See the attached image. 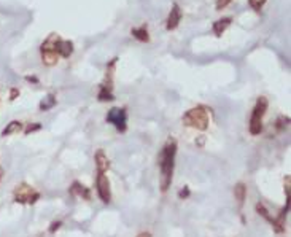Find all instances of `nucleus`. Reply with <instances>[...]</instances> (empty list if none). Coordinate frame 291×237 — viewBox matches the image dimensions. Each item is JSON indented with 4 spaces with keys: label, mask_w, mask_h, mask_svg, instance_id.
Listing matches in <instances>:
<instances>
[{
    "label": "nucleus",
    "mask_w": 291,
    "mask_h": 237,
    "mask_svg": "<svg viewBox=\"0 0 291 237\" xmlns=\"http://www.w3.org/2000/svg\"><path fill=\"white\" fill-rule=\"evenodd\" d=\"M21 131H23V123L14 120V121H11V123L7 124V128L2 131V137L11 135V134H18V132H21Z\"/></svg>",
    "instance_id": "nucleus-14"
},
{
    "label": "nucleus",
    "mask_w": 291,
    "mask_h": 237,
    "mask_svg": "<svg viewBox=\"0 0 291 237\" xmlns=\"http://www.w3.org/2000/svg\"><path fill=\"white\" fill-rule=\"evenodd\" d=\"M60 225H63V223H60V221H54V223L51 225V228H50V232H51V234H54V232L60 228Z\"/></svg>",
    "instance_id": "nucleus-25"
},
{
    "label": "nucleus",
    "mask_w": 291,
    "mask_h": 237,
    "mask_svg": "<svg viewBox=\"0 0 291 237\" xmlns=\"http://www.w3.org/2000/svg\"><path fill=\"white\" fill-rule=\"evenodd\" d=\"M267 107H269V102L264 96L258 97L255 107H253V112H252V116H250V121H248V131L252 135H258L261 134L263 131V118L267 112Z\"/></svg>",
    "instance_id": "nucleus-3"
},
{
    "label": "nucleus",
    "mask_w": 291,
    "mask_h": 237,
    "mask_svg": "<svg viewBox=\"0 0 291 237\" xmlns=\"http://www.w3.org/2000/svg\"><path fill=\"white\" fill-rule=\"evenodd\" d=\"M107 123L113 124L118 132H126V129H128V112H126V108L113 107L112 110H109V113H107Z\"/></svg>",
    "instance_id": "nucleus-6"
},
{
    "label": "nucleus",
    "mask_w": 291,
    "mask_h": 237,
    "mask_svg": "<svg viewBox=\"0 0 291 237\" xmlns=\"http://www.w3.org/2000/svg\"><path fill=\"white\" fill-rule=\"evenodd\" d=\"M131 34H132V37H134V38H137V40L142 42V43H145V42H148V40H150V35H148V27H147V24H143V26H140V27H135V29H132V30H131Z\"/></svg>",
    "instance_id": "nucleus-13"
},
{
    "label": "nucleus",
    "mask_w": 291,
    "mask_h": 237,
    "mask_svg": "<svg viewBox=\"0 0 291 237\" xmlns=\"http://www.w3.org/2000/svg\"><path fill=\"white\" fill-rule=\"evenodd\" d=\"M267 0H248V5L255 10V11H261V8L266 5Z\"/></svg>",
    "instance_id": "nucleus-20"
},
{
    "label": "nucleus",
    "mask_w": 291,
    "mask_h": 237,
    "mask_svg": "<svg viewBox=\"0 0 291 237\" xmlns=\"http://www.w3.org/2000/svg\"><path fill=\"white\" fill-rule=\"evenodd\" d=\"M38 129H41V124H29L24 132H26V134H30V132L38 131Z\"/></svg>",
    "instance_id": "nucleus-22"
},
{
    "label": "nucleus",
    "mask_w": 291,
    "mask_h": 237,
    "mask_svg": "<svg viewBox=\"0 0 291 237\" xmlns=\"http://www.w3.org/2000/svg\"><path fill=\"white\" fill-rule=\"evenodd\" d=\"M94 161H96V169L100 173H105L107 170L110 169V161H109V157H107V154H105L103 150H99L94 154Z\"/></svg>",
    "instance_id": "nucleus-9"
},
{
    "label": "nucleus",
    "mask_w": 291,
    "mask_h": 237,
    "mask_svg": "<svg viewBox=\"0 0 291 237\" xmlns=\"http://www.w3.org/2000/svg\"><path fill=\"white\" fill-rule=\"evenodd\" d=\"M19 96V89H16V88H13L11 91H10V101H14Z\"/></svg>",
    "instance_id": "nucleus-24"
},
{
    "label": "nucleus",
    "mask_w": 291,
    "mask_h": 237,
    "mask_svg": "<svg viewBox=\"0 0 291 237\" xmlns=\"http://www.w3.org/2000/svg\"><path fill=\"white\" fill-rule=\"evenodd\" d=\"M57 54H59L60 57H66V59L70 57V56L73 54V42L60 38V40L57 42Z\"/></svg>",
    "instance_id": "nucleus-10"
},
{
    "label": "nucleus",
    "mask_w": 291,
    "mask_h": 237,
    "mask_svg": "<svg viewBox=\"0 0 291 237\" xmlns=\"http://www.w3.org/2000/svg\"><path fill=\"white\" fill-rule=\"evenodd\" d=\"M97 99H99L100 102H112V101H115V96H113L112 88H107V86H102V85H100V89H99V94H97Z\"/></svg>",
    "instance_id": "nucleus-17"
},
{
    "label": "nucleus",
    "mask_w": 291,
    "mask_h": 237,
    "mask_svg": "<svg viewBox=\"0 0 291 237\" xmlns=\"http://www.w3.org/2000/svg\"><path fill=\"white\" fill-rule=\"evenodd\" d=\"M177 140L175 139H167L164 144L159 156H158V166H159V186L161 191L165 193L172 185L174 179V170H175V156H177Z\"/></svg>",
    "instance_id": "nucleus-1"
},
{
    "label": "nucleus",
    "mask_w": 291,
    "mask_h": 237,
    "mask_svg": "<svg viewBox=\"0 0 291 237\" xmlns=\"http://www.w3.org/2000/svg\"><path fill=\"white\" fill-rule=\"evenodd\" d=\"M256 212H258V215H259V216H263L266 221H269L271 225H274V216L269 213V210L264 207V205H263L261 202H258V204H256Z\"/></svg>",
    "instance_id": "nucleus-18"
},
{
    "label": "nucleus",
    "mask_w": 291,
    "mask_h": 237,
    "mask_svg": "<svg viewBox=\"0 0 291 237\" xmlns=\"http://www.w3.org/2000/svg\"><path fill=\"white\" fill-rule=\"evenodd\" d=\"M190 194H191V191H190V188H188V186L181 188L180 191H178V198H180V199H186Z\"/></svg>",
    "instance_id": "nucleus-21"
},
{
    "label": "nucleus",
    "mask_w": 291,
    "mask_h": 237,
    "mask_svg": "<svg viewBox=\"0 0 291 237\" xmlns=\"http://www.w3.org/2000/svg\"><path fill=\"white\" fill-rule=\"evenodd\" d=\"M183 124L188 128L197 129V131H207L209 128V110L204 105H197L194 108H190L183 115Z\"/></svg>",
    "instance_id": "nucleus-2"
},
{
    "label": "nucleus",
    "mask_w": 291,
    "mask_h": 237,
    "mask_svg": "<svg viewBox=\"0 0 291 237\" xmlns=\"http://www.w3.org/2000/svg\"><path fill=\"white\" fill-rule=\"evenodd\" d=\"M13 198H14V202H18V204L32 205L40 199V193L34 186H30L27 183H19V185H16V188H14Z\"/></svg>",
    "instance_id": "nucleus-5"
},
{
    "label": "nucleus",
    "mask_w": 291,
    "mask_h": 237,
    "mask_svg": "<svg viewBox=\"0 0 291 237\" xmlns=\"http://www.w3.org/2000/svg\"><path fill=\"white\" fill-rule=\"evenodd\" d=\"M26 80H27L29 83H38V78H37V76H30V75H27V76H26Z\"/></svg>",
    "instance_id": "nucleus-26"
},
{
    "label": "nucleus",
    "mask_w": 291,
    "mask_h": 237,
    "mask_svg": "<svg viewBox=\"0 0 291 237\" xmlns=\"http://www.w3.org/2000/svg\"><path fill=\"white\" fill-rule=\"evenodd\" d=\"M56 104H57L56 97L53 96V94H48V96H45V97L40 101L38 108H40V112H48V110H51L53 107H56Z\"/></svg>",
    "instance_id": "nucleus-15"
},
{
    "label": "nucleus",
    "mask_w": 291,
    "mask_h": 237,
    "mask_svg": "<svg viewBox=\"0 0 291 237\" xmlns=\"http://www.w3.org/2000/svg\"><path fill=\"white\" fill-rule=\"evenodd\" d=\"M69 191H70L73 196H80V198H83V199H86V201L91 199V191H89V189H88L85 185H81L80 182H73Z\"/></svg>",
    "instance_id": "nucleus-11"
},
{
    "label": "nucleus",
    "mask_w": 291,
    "mask_h": 237,
    "mask_svg": "<svg viewBox=\"0 0 291 237\" xmlns=\"http://www.w3.org/2000/svg\"><path fill=\"white\" fill-rule=\"evenodd\" d=\"M234 196H236L239 205L242 207L243 202H245V199H247V186H245L243 183H237V185L234 186Z\"/></svg>",
    "instance_id": "nucleus-16"
},
{
    "label": "nucleus",
    "mask_w": 291,
    "mask_h": 237,
    "mask_svg": "<svg viewBox=\"0 0 291 237\" xmlns=\"http://www.w3.org/2000/svg\"><path fill=\"white\" fill-rule=\"evenodd\" d=\"M2 179H4V167L0 166V182H2Z\"/></svg>",
    "instance_id": "nucleus-28"
},
{
    "label": "nucleus",
    "mask_w": 291,
    "mask_h": 237,
    "mask_svg": "<svg viewBox=\"0 0 291 237\" xmlns=\"http://www.w3.org/2000/svg\"><path fill=\"white\" fill-rule=\"evenodd\" d=\"M229 4H231V0H217V10H223Z\"/></svg>",
    "instance_id": "nucleus-23"
},
{
    "label": "nucleus",
    "mask_w": 291,
    "mask_h": 237,
    "mask_svg": "<svg viewBox=\"0 0 291 237\" xmlns=\"http://www.w3.org/2000/svg\"><path fill=\"white\" fill-rule=\"evenodd\" d=\"M137 237H153V235H151L150 232H140V234L137 235Z\"/></svg>",
    "instance_id": "nucleus-27"
},
{
    "label": "nucleus",
    "mask_w": 291,
    "mask_h": 237,
    "mask_svg": "<svg viewBox=\"0 0 291 237\" xmlns=\"http://www.w3.org/2000/svg\"><path fill=\"white\" fill-rule=\"evenodd\" d=\"M96 188H97L99 199L103 204H110V201H112V188H110V180H109V177L105 175V173L97 172Z\"/></svg>",
    "instance_id": "nucleus-7"
},
{
    "label": "nucleus",
    "mask_w": 291,
    "mask_h": 237,
    "mask_svg": "<svg viewBox=\"0 0 291 237\" xmlns=\"http://www.w3.org/2000/svg\"><path fill=\"white\" fill-rule=\"evenodd\" d=\"M181 18H183V13H181L180 7H178L177 4H174L172 10H171V13H169V16H167L165 29H167V30H174V29H177L178 24H180V21H181Z\"/></svg>",
    "instance_id": "nucleus-8"
},
{
    "label": "nucleus",
    "mask_w": 291,
    "mask_h": 237,
    "mask_svg": "<svg viewBox=\"0 0 291 237\" xmlns=\"http://www.w3.org/2000/svg\"><path fill=\"white\" fill-rule=\"evenodd\" d=\"M231 23H233V18H221V19H218V21H215L213 23V26H212V29H213V34H215L217 37H221L223 34H224V30L231 26Z\"/></svg>",
    "instance_id": "nucleus-12"
},
{
    "label": "nucleus",
    "mask_w": 291,
    "mask_h": 237,
    "mask_svg": "<svg viewBox=\"0 0 291 237\" xmlns=\"http://www.w3.org/2000/svg\"><path fill=\"white\" fill-rule=\"evenodd\" d=\"M60 37L57 34H51L47 40H45L40 46V53H41V62L47 67H53L57 64L59 54H57V42Z\"/></svg>",
    "instance_id": "nucleus-4"
},
{
    "label": "nucleus",
    "mask_w": 291,
    "mask_h": 237,
    "mask_svg": "<svg viewBox=\"0 0 291 237\" xmlns=\"http://www.w3.org/2000/svg\"><path fill=\"white\" fill-rule=\"evenodd\" d=\"M289 126V116H280L277 120V123H275V128H277V131H285L286 128Z\"/></svg>",
    "instance_id": "nucleus-19"
}]
</instances>
